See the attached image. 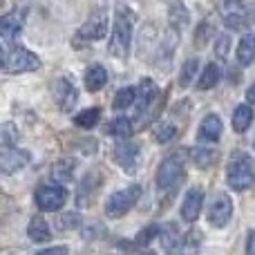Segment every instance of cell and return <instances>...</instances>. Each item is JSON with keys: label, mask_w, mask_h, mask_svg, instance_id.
<instances>
[{"label": "cell", "mask_w": 255, "mask_h": 255, "mask_svg": "<svg viewBox=\"0 0 255 255\" xmlns=\"http://www.w3.org/2000/svg\"><path fill=\"white\" fill-rule=\"evenodd\" d=\"M132 27H134V11L130 7L119 4L115 11V25H112V34H110V54L115 58H128L130 52V43H132Z\"/></svg>", "instance_id": "6da1fadb"}, {"label": "cell", "mask_w": 255, "mask_h": 255, "mask_svg": "<svg viewBox=\"0 0 255 255\" xmlns=\"http://www.w3.org/2000/svg\"><path fill=\"white\" fill-rule=\"evenodd\" d=\"M255 172H253V161L249 154L244 152H235L229 159L226 166V184L233 190H247L253 184Z\"/></svg>", "instance_id": "7a4b0ae2"}, {"label": "cell", "mask_w": 255, "mask_h": 255, "mask_svg": "<svg viewBox=\"0 0 255 255\" xmlns=\"http://www.w3.org/2000/svg\"><path fill=\"white\" fill-rule=\"evenodd\" d=\"M184 170H186V157L184 152H172L168 154L166 159L161 161V166H159L157 170V188L161 190V193H166V190H172L177 184H181V179H184Z\"/></svg>", "instance_id": "3957f363"}, {"label": "cell", "mask_w": 255, "mask_h": 255, "mask_svg": "<svg viewBox=\"0 0 255 255\" xmlns=\"http://www.w3.org/2000/svg\"><path fill=\"white\" fill-rule=\"evenodd\" d=\"M2 67L11 74H20V72H34L40 67V58L36 54H31L29 49L20 47H11V45H4L2 47Z\"/></svg>", "instance_id": "277c9868"}, {"label": "cell", "mask_w": 255, "mask_h": 255, "mask_svg": "<svg viewBox=\"0 0 255 255\" xmlns=\"http://www.w3.org/2000/svg\"><path fill=\"white\" fill-rule=\"evenodd\" d=\"M139 197H141V186H136V184L126 190H117L106 202V215L110 217V220H119V217H124L126 213L139 202Z\"/></svg>", "instance_id": "5b68a950"}, {"label": "cell", "mask_w": 255, "mask_h": 255, "mask_svg": "<svg viewBox=\"0 0 255 255\" xmlns=\"http://www.w3.org/2000/svg\"><path fill=\"white\" fill-rule=\"evenodd\" d=\"M108 36V11H103V9H99V11H94L92 16L85 20V25L79 29V34H76L74 38V45L76 49H81L79 45L81 43H92V40H101Z\"/></svg>", "instance_id": "8992f818"}, {"label": "cell", "mask_w": 255, "mask_h": 255, "mask_svg": "<svg viewBox=\"0 0 255 255\" xmlns=\"http://www.w3.org/2000/svg\"><path fill=\"white\" fill-rule=\"evenodd\" d=\"M67 190L58 184H43L36 190V206L45 213H56L65 206Z\"/></svg>", "instance_id": "52a82bcc"}, {"label": "cell", "mask_w": 255, "mask_h": 255, "mask_svg": "<svg viewBox=\"0 0 255 255\" xmlns=\"http://www.w3.org/2000/svg\"><path fill=\"white\" fill-rule=\"evenodd\" d=\"M115 161L128 172V175H134L141 166V148L130 139H121L115 145Z\"/></svg>", "instance_id": "ba28073f"}, {"label": "cell", "mask_w": 255, "mask_h": 255, "mask_svg": "<svg viewBox=\"0 0 255 255\" xmlns=\"http://www.w3.org/2000/svg\"><path fill=\"white\" fill-rule=\"evenodd\" d=\"M233 217V202L226 193H217L211 202V211H208V220L213 226L222 229V226L229 224V220Z\"/></svg>", "instance_id": "9c48e42d"}, {"label": "cell", "mask_w": 255, "mask_h": 255, "mask_svg": "<svg viewBox=\"0 0 255 255\" xmlns=\"http://www.w3.org/2000/svg\"><path fill=\"white\" fill-rule=\"evenodd\" d=\"M52 94H54L56 106L61 108L63 112H70L72 108L76 106V101H79V92H76L74 83H72L70 79H56L54 81Z\"/></svg>", "instance_id": "30bf717a"}, {"label": "cell", "mask_w": 255, "mask_h": 255, "mask_svg": "<svg viewBox=\"0 0 255 255\" xmlns=\"http://www.w3.org/2000/svg\"><path fill=\"white\" fill-rule=\"evenodd\" d=\"M157 97H159V90L157 85L152 83V79H143L139 83V90H136V101H134V108H136V117H145L150 112V108L157 103Z\"/></svg>", "instance_id": "8fae6325"}, {"label": "cell", "mask_w": 255, "mask_h": 255, "mask_svg": "<svg viewBox=\"0 0 255 255\" xmlns=\"http://www.w3.org/2000/svg\"><path fill=\"white\" fill-rule=\"evenodd\" d=\"M31 154L27 150H18V148H7L0 154V170L4 175H11V172H18L20 168H25L29 163Z\"/></svg>", "instance_id": "7c38bea8"}, {"label": "cell", "mask_w": 255, "mask_h": 255, "mask_svg": "<svg viewBox=\"0 0 255 255\" xmlns=\"http://www.w3.org/2000/svg\"><path fill=\"white\" fill-rule=\"evenodd\" d=\"M22 22H25V11L22 9H16V11H9L2 16L0 20V34H2L4 45H9L22 29Z\"/></svg>", "instance_id": "4fadbf2b"}, {"label": "cell", "mask_w": 255, "mask_h": 255, "mask_svg": "<svg viewBox=\"0 0 255 255\" xmlns=\"http://www.w3.org/2000/svg\"><path fill=\"white\" fill-rule=\"evenodd\" d=\"M202 206H204V188H190L184 197V204H181V217L186 222H195L202 213Z\"/></svg>", "instance_id": "5bb4252c"}, {"label": "cell", "mask_w": 255, "mask_h": 255, "mask_svg": "<svg viewBox=\"0 0 255 255\" xmlns=\"http://www.w3.org/2000/svg\"><path fill=\"white\" fill-rule=\"evenodd\" d=\"M222 130H224V126H222V119H220V117H217V115H208V117H204L202 126H199L197 139H199V141H206V143L220 141Z\"/></svg>", "instance_id": "9a60e30c"}, {"label": "cell", "mask_w": 255, "mask_h": 255, "mask_svg": "<svg viewBox=\"0 0 255 255\" xmlns=\"http://www.w3.org/2000/svg\"><path fill=\"white\" fill-rule=\"evenodd\" d=\"M159 238H161V244H163V249H166L168 255H177V253L184 251L186 240L179 235V231L175 229V224H166V226H163Z\"/></svg>", "instance_id": "2e32d148"}, {"label": "cell", "mask_w": 255, "mask_h": 255, "mask_svg": "<svg viewBox=\"0 0 255 255\" xmlns=\"http://www.w3.org/2000/svg\"><path fill=\"white\" fill-rule=\"evenodd\" d=\"M99 186H101V175H99L97 170L90 172V175L83 179V184L79 186V195H76V199H79V206H85V204L92 202V195L97 193Z\"/></svg>", "instance_id": "e0dca14e"}, {"label": "cell", "mask_w": 255, "mask_h": 255, "mask_svg": "<svg viewBox=\"0 0 255 255\" xmlns=\"http://www.w3.org/2000/svg\"><path fill=\"white\" fill-rule=\"evenodd\" d=\"M177 43H179V31L170 27V29H168V34H166V38H163L161 45H159V58H157V63H161L163 70L168 67L172 54H175V45Z\"/></svg>", "instance_id": "ac0fdd59"}, {"label": "cell", "mask_w": 255, "mask_h": 255, "mask_svg": "<svg viewBox=\"0 0 255 255\" xmlns=\"http://www.w3.org/2000/svg\"><path fill=\"white\" fill-rule=\"evenodd\" d=\"M27 235H29V240H34L36 244H40V242H49V238H52V231H49V224L43 220V217L36 215V217H31V220H29Z\"/></svg>", "instance_id": "d6986e66"}, {"label": "cell", "mask_w": 255, "mask_h": 255, "mask_svg": "<svg viewBox=\"0 0 255 255\" xmlns=\"http://www.w3.org/2000/svg\"><path fill=\"white\" fill-rule=\"evenodd\" d=\"M106 83H108V72L103 65H92L85 72V88H88L90 92H99Z\"/></svg>", "instance_id": "ffe728a7"}, {"label": "cell", "mask_w": 255, "mask_h": 255, "mask_svg": "<svg viewBox=\"0 0 255 255\" xmlns=\"http://www.w3.org/2000/svg\"><path fill=\"white\" fill-rule=\"evenodd\" d=\"M255 61V34H244L238 45V63L240 65H251Z\"/></svg>", "instance_id": "44dd1931"}, {"label": "cell", "mask_w": 255, "mask_h": 255, "mask_svg": "<svg viewBox=\"0 0 255 255\" xmlns=\"http://www.w3.org/2000/svg\"><path fill=\"white\" fill-rule=\"evenodd\" d=\"M220 79H222V65L213 61V63H208L206 70H204V74L199 76L197 88L199 90H211V88H215V85L220 83Z\"/></svg>", "instance_id": "7402d4cb"}, {"label": "cell", "mask_w": 255, "mask_h": 255, "mask_svg": "<svg viewBox=\"0 0 255 255\" xmlns=\"http://www.w3.org/2000/svg\"><path fill=\"white\" fill-rule=\"evenodd\" d=\"M253 119H255V115H253V108L251 106L235 108V112H233V130L235 132H247L249 128H251Z\"/></svg>", "instance_id": "603a6c76"}, {"label": "cell", "mask_w": 255, "mask_h": 255, "mask_svg": "<svg viewBox=\"0 0 255 255\" xmlns=\"http://www.w3.org/2000/svg\"><path fill=\"white\" fill-rule=\"evenodd\" d=\"M132 121L126 119V117H117V119H112L110 124H108V132H110L112 136H119V139H130L132 136Z\"/></svg>", "instance_id": "cb8c5ba5"}, {"label": "cell", "mask_w": 255, "mask_h": 255, "mask_svg": "<svg viewBox=\"0 0 255 255\" xmlns=\"http://www.w3.org/2000/svg\"><path fill=\"white\" fill-rule=\"evenodd\" d=\"M170 25H172V29H177V31H181L188 25V11H186L184 2L170 4Z\"/></svg>", "instance_id": "d4e9b609"}, {"label": "cell", "mask_w": 255, "mask_h": 255, "mask_svg": "<svg viewBox=\"0 0 255 255\" xmlns=\"http://www.w3.org/2000/svg\"><path fill=\"white\" fill-rule=\"evenodd\" d=\"M99 119H101V110H99V108H88V110L79 112V115L74 117V124L79 128L90 130V128H94L99 124Z\"/></svg>", "instance_id": "484cf974"}, {"label": "cell", "mask_w": 255, "mask_h": 255, "mask_svg": "<svg viewBox=\"0 0 255 255\" xmlns=\"http://www.w3.org/2000/svg\"><path fill=\"white\" fill-rule=\"evenodd\" d=\"M18 139H20V134H18V128L13 124H4L0 128V145H2V150L18 148Z\"/></svg>", "instance_id": "4316f807"}, {"label": "cell", "mask_w": 255, "mask_h": 255, "mask_svg": "<svg viewBox=\"0 0 255 255\" xmlns=\"http://www.w3.org/2000/svg\"><path fill=\"white\" fill-rule=\"evenodd\" d=\"M74 166H76L74 159H63V161L54 163V168H52V179H56V181H70Z\"/></svg>", "instance_id": "83f0119b"}, {"label": "cell", "mask_w": 255, "mask_h": 255, "mask_svg": "<svg viewBox=\"0 0 255 255\" xmlns=\"http://www.w3.org/2000/svg\"><path fill=\"white\" fill-rule=\"evenodd\" d=\"M134 101H136V90L134 88H124L115 94L112 108H115V110H126V108L134 106Z\"/></svg>", "instance_id": "f1b7e54d"}, {"label": "cell", "mask_w": 255, "mask_h": 255, "mask_svg": "<svg viewBox=\"0 0 255 255\" xmlns=\"http://www.w3.org/2000/svg\"><path fill=\"white\" fill-rule=\"evenodd\" d=\"M193 161L197 168H202V170H206V168H211L213 163L217 161V154L213 152V150L208 148H195L193 150Z\"/></svg>", "instance_id": "f546056e"}, {"label": "cell", "mask_w": 255, "mask_h": 255, "mask_svg": "<svg viewBox=\"0 0 255 255\" xmlns=\"http://www.w3.org/2000/svg\"><path fill=\"white\" fill-rule=\"evenodd\" d=\"M197 67H199L197 58H190V61L184 63V67H181V72H179V88H188V85L193 83V79L197 76Z\"/></svg>", "instance_id": "4dcf8cb0"}, {"label": "cell", "mask_w": 255, "mask_h": 255, "mask_svg": "<svg viewBox=\"0 0 255 255\" xmlns=\"http://www.w3.org/2000/svg\"><path fill=\"white\" fill-rule=\"evenodd\" d=\"M222 7H224V20L226 18H247V7H244V0H222Z\"/></svg>", "instance_id": "1f68e13d"}, {"label": "cell", "mask_w": 255, "mask_h": 255, "mask_svg": "<svg viewBox=\"0 0 255 255\" xmlns=\"http://www.w3.org/2000/svg\"><path fill=\"white\" fill-rule=\"evenodd\" d=\"M175 134H177V128L172 124H168V121H159V124L154 126V139H157L159 143H168Z\"/></svg>", "instance_id": "d6a6232c"}, {"label": "cell", "mask_w": 255, "mask_h": 255, "mask_svg": "<svg viewBox=\"0 0 255 255\" xmlns=\"http://www.w3.org/2000/svg\"><path fill=\"white\" fill-rule=\"evenodd\" d=\"M213 36V29H211V22L208 20H204L202 25H199V29L195 31V45L197 47H204V45L208 43V38Z\"/></svg>", "instance_id": "836d02e7"}, {"label": "cell", "mask_w": 255, "mask_h": 255, "mask_svg": "<svg viewBox=\"0 0 255 255\" xmlns=\"http://www.w3.org/2000/svg\"><path fill=\"white\" fill-rule=\"evenodd\" d=\"M157 235H161V229L159 226H148L145 231H141L139 235H136V240H134V244H139V247H145V244H150V240L152 238H157Z\"/></svg>", "instance_id": "e575fe53"}, {"label": "cell", "mask_w": 255, "mask_h": 255, "mask_svg": "<svg viewBox=\"0 0 255 255\" xmlns=\"http://www.w3.org/2000/svg\"><path fill=\"white\" fill-rule=\"evenodd\" d=\"M79 224H81V215H79V213H65V215H63V220H61L63 231L79 229Z\"/></svg>", "instance_id": "d590c367"}, {"label": "cell", "mask_w": 255, "mask_h": 255, "mask_svg": "<svg viewBox=\"0 0 255 255\" xmlns=\"http://www.w3.org/2000/svg\"><path fill=\"white\" fill-rule=\"evenodd\" d=\"M229 45H231V38H229V36H220V38H217V45H215V47H217V56H220V58H224L226 56V54H229Z\"/></svg>", "instance_id": "8d00e7d4"}, {"label": "cell", "mask_w": 255, "mask_h": 255, "mask_svg": "<svg viewBox=\"0 0 255 255\" xmlns=\"http://www.w3.org/2000/svg\"><path fill=\"white\" fill-rule=\"evenodd\" d=\"M36 255H67V249L65 247H52V249H45V251H40Z\"/></svg>", "instance_id": "74e56055"}, {"label": "cell", "mask_w": 255, "mask_h": 255, "mask_svg": "<svg viewBox=\"0 0 255 255\" xmlns=\"http://www.w3.org/2000/svg\"><path fill=\"white\" fill-rule=\"evenodd\" d=\"M247 255H255V231H249L247 235Z\"/></svg>", "instance_id": "f35d334b"}, {"label": "cell", "mask_w": 255, "mask_h": 255, "mask_svg": "<svg viewBox=\"0 0 255 255\" xmlns=\"http://www.w3.org/2000/svg\"><path fill=\"white\" fill-rule=\"evenodd\" d=\"M247 101L251 103V106H255V83H253L251 88L247 90Z\"/></svg>", "instance_id": "ab89813d"}, {"label": "cell", "mask_w": 255, "mask_h": 255, "mask_svg": "<svg viewBox=\"0 0 255 255\" xmlns=\"http://www.w3.org/2000/svg\"><path fill=\"white\" fill-rule=\"evenodd\" d=\"M119 249H124V251H134V242H119Z\"/></svg>", "instance_id": "60d3db41"}, {"label": "cell", "mask_w": 255, "mask_h": 255, "mask_svg": "<svg viewBox=\"0 0 255 255\" xmlns=\"http://www.w3.org/2000/svg\"><path fill=\"white\" fill-rule=\"evenodd\" d=\"M141 255H157V253H154V251H143Z\"/></svg>", "instance_id": "b9f144b4"}, {"label": "cell", "mask_w": 255, "mask_h": 255, "mask_svg": "<svg viewBox=\"0 0 255 255\" xmlns=\"http://www.w3.org/2000/svg\"><path fill=\"white\" fill-rule=\"evenodd\" d=\"M253 145H255V141H253Z\"/></svg>", "instance_id": "7bdbcfd3"}]
</instances>
